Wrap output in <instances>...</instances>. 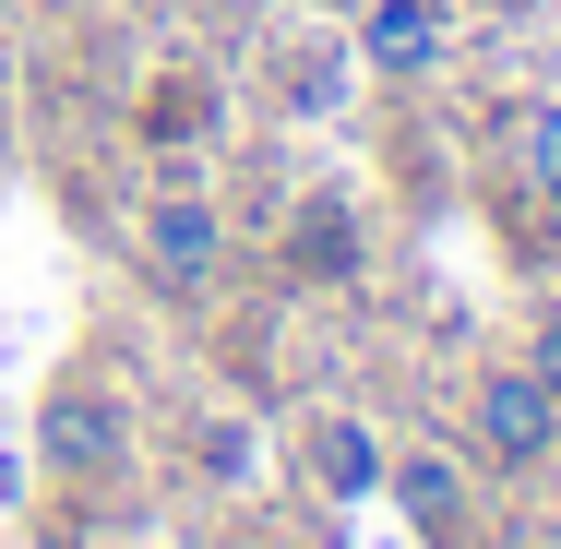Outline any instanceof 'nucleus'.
I'll list each match as a JSON object with an SVG mask.
<instances>
[{"mask_svg": "<svg viewBox=\"0 0 561 549\" xmlns=\"http://www.w3.org/2000/svg\"><path fill=\"white\" fill-rule=\"evenodd\" d=\"M382 502H407V526L431 549L466 538V454L454 442H407V454H382Z\"/></svg>", "mask_w": 561, "mask_h": 549, "instance_id": "4", "label": "nucleus"}, {"mask_svg": "<svg viewBox=\"0 0 561 549\" xmlns=\"http://www.w3.org/2000/svg\"><path fill=\"white\" fill-rule=\"evenodd\" d=\"M502 168H514V192L561 216V96H526V108L502 119Z\"/></svg>", "mask_w": 561, "mask_h": 549, "instance_id": "7", "label": "nucleus"}, {"mask_svg": "<svg viewBox=\"0 0 561 549\" xmlns=\"http://www.w3.org/2000/svg\"><path fill=\"white\" fill-rule=\"evenodd\" d=\"M287 263L323 275V287H346V275H358V204H346V192H311V204L287 216Z\"/></svg>", "mask_w": 561, "mask_h": 549, "instance_id": "8", "label": "nucleus"}, {"mask_svg": "<svg viewBox=\"0 0 561 549\" xmlns=\"http://www.w3.org/2000/svg\"><path fill=\"white\" fill-rule=\"evenodd\" d=\"M131 251H144V275L192 311V299L227 287V204H216V192H156L144 227H131Z\"/></svg>", "mask_w": 561, "mask_h": 549, "instance_id": "3", "label": "nucleus"}, {"mask_svg": "<svg viewBox=\"0 0 561 549\" xmlns=\"http://www.w3.org/2000/svg\"><path fill=\"white\" fill-rule=\"evenodd\" d=\"M466 466H490V478H550L561 466V407L526 358H490L466 382Z\"/></svg>", "mask_w": 561, "mask_h": 549, "instance_id": "1", "label": "nucleus"}, {"mask_svg": "<svg viewBox=\"0 0 561 549\" xmlns=\"http://www.w3.org/2000/svg\"><path fill=\"white\" fill-rule=\"evenodd\" d=\"M526 370L550 382V407H561V299H538V323H526Z\"/></svg>", "mask_w": 561, "mask_h": 549, "instance_id": "9", "label": "nucleus"}, {"mask_svg": "<svg viewBox=\"0 0 561 549\" xmlns=\"http://www.w3.org/2000/svg\"><path fill=\"white\" fill-rule=\"evenodd\" d=\"M36 454H48V478L108 490L119 466H131V394H119V382H96V370H72V382L36 407Z\"/></svg>", "mask_w": 561, "mask_h": 549, "instance_id": "2", "label": "nucleus"}, {"mask_svg": "<svg viewBox=\"0 0 561 549\" xmlns=\"http://www.w3.org/2000/svg\"><path fill=\"white\" fill-rule=\"evenodd\" d=\"M299 478H311L323 502H382V442L358 431L346 407H311V419H299Z\"/></svg>", "mask_w": 561, "mask_h": 549, "instance_id": "6", "label": "nucleus"}, {"mask_svg": "<svg viewBox=\"0 0 561 549\" xmlns=\"http://www.w3.org/2000/svg\"><path fill=\"white\" fill-rule=\"evenodd\" d=\"M443 48H454V0H370V12H358V60H370L382 84L443 72Z\"/></svg>", "mask_w": 561, "mask_h": 549, "instance_id": "5", "label": "nucleus"}]
</instances>
